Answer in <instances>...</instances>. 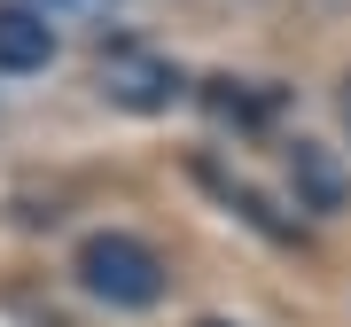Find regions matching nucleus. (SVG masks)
Returning a JSON list of instances; mask_svg holds the SVG:
<instances>
[{"label": "nucleus", "mask_w": 351, "mask_h": 327, "mask_svg": "<svg viewBox=\"0 0 351 327\" xmlns=\"http://www.w3.org/2000/svg\"><path fill=\"white\" fill-rule=\"evenodd\" d=\"M78 280L110 312H149V304H164V257L149 241H133V234H94L78 250Z\"/></svg>", "instance_id": "1"}, {"label": "nucleus", "mask_w": 351, "mask_h": 327, "mask_svg": "<svg viewBox=\"0 0 351 327\" xmlns=\"http://www.w3.org/2000/svg\"><path fill=\"white\" fill-rule=\"evenodd\" d=\"M94 78H101V94H110L117 109H172L180 101V70L164 63V55H149V47H110Z\"/></svg>", "instance_id": "2"}, {"label": "nucleus", "mask_w": 351, "mask_h": 327, "mask_svg": "<svg viewBox=\"0 0 351 327\" xmlns=\"http://www.w3.org/2000/svg\"><path fill=\"white\" fill-rule=\"evenodd\" d=\"M289 187H297V211H343L351 202L343 164L328 156L320 140H289Z\"/></svg>", "instance_id": "3"}, {"label": "nucleus", "mask_w": 351, "mask_h": 327, "mask_svg": "<svg viewBox=\"0 0 351 327\" xmlns=\"http://www.w3.org/2000/svg\"><path fill=\"white\" fill-rule=\"evenodd\" d=\"M55 63V24L39 8H0V78H32Z\"/></svg>", "instance_id": "4"}, {"label": "nucleus", "mask_w": 351, "mask_h": 327, "mask_svg": "<svg viewBox=\"0 0 351 327\" xmlns=\"http://www.w3.org/2000/svg\"><path fill=\"white\" fill-rule=\"evenodd\" d=\"M336 109H343V133H351V78H343V94H336Z\"/></svg>", "instance_id": "5"}, {"label": "nucleus", "mask_w": 351, "mask_h": 327, "mask_svg": "<svg viewBox=\"0 0 351 327\" xmlns=\"http://www.w3.org/2000/svg\"><path fill=\"white\" fill-rule=\"evenodd\" d=\"M211 327H219V319H211Z\"/></svg>", "instance_id": "6"}]
</instances>
